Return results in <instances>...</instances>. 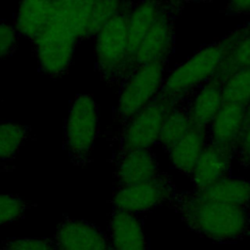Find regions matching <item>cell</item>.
Listing matches in <instances>:
<instances>
[{
    "instance_id": "cell-31",
    "label": "cell",
    "mask_w": 250,
    "mask_h": 250,
    "mask_svg": "<svg viewBox=\"0 0 250 250\" xmlns=\"http://www.w3.org/2000/svg\"><path fill=\"white\" fill-rule=\"evenodd\" d=\"M0 250H1V249H0Z\"/></svg>"
},
{
    "instance_id": "cell-30",
    "label": "cell",
    "mask_w": 250,
    "mask_h": 250,
    "mask_svg": "<svg viewBox=\"0 0 250 250\" xmlns=\"http://www.w3.org/2000/svg\"><path fill=\"white\" fill-rule=\"evenodd\" d=\"M250 125V104L247 106L246 109V118H245V127Z\"/></svg>"
},
{
    "instance_id": "cell-2",
    "label": "cell",
    "mask_w": 250,
    "mask_h": 250,
    "mask_svg": "<svg viewBox=\"0 0 250 250\" xmlns=\"http://www.w3.org/2000/svg\"><path fill=\"white\" fill-rule=\"evenodd\" d=\"M198 233L217 243H234L250 236V207L213 201L192 190H176L168 204Z\"/></svg>"
},
{
    "instance_id": "cell-9",
    "label": "cell",
    "mask_w": 250,
    "mask_h": 250,
    "mask_svg": "<svg viewBox=\"0 0 250 250\" xmlns=\"http://www.w3.org/2000/svg\"><path fill=\"white\" fill-rule=\"evenodd\" d=\"M176 190L170 176L160 172L149 181L118 188L111 200L112 209L132 214L147 212L158 205H168Z\"/></svg>"
},
{
    "instance_id": "cell-4",
    "label": "cell",
    "mask_w": 250,
    "mask_h": 250,
    "mask_svg": "<svg viewBox=\"0 0 250 250\" xmlns=\"http://www.w3.org/2000/svg\"><path fill=\"white\" fill-rule=\"evenodd\" d=\"M135 2H123L122 11L96 34V69L102 80L120 86L128 59V19Z\"/></svg>"
},
{
    "instance_id": "cell-28",
    "label": "cell",
    "mask_w": 250,
    "mask_h": 250,
    "mask_svg": "<svg viewBox=\"0 0 250 250\" xmlns=\"http://www.w3.org/2000/svg\"><path fill=\"white\" fill-rule=\"evenodd\" d=\"M225 12L231 15L250 14V1H232L226 5Z\"/></svg>"
},
{
    "instance_id": "cell-22",
    "label": "cell",
    "mask_w": 250,
    "mask_h": 250,
    "mask_svg": "<svg viewBox=\"0 0 250 250\" xmlns=\"http://www.w3.org/2000/svg\"><path fill=\"white\" fill-rule=\"evenodd\" d=\"M29 135L26 126L11 121L0 122V161L10 162Z\"/></svg>"
},
{
    "instance_id": "cell-17",
    "label": "cell",
    "mask_w": 250,
    "mask_h": 250,
    "mask_svg": "<svg viewBox=\"0 0 250 250\" xmlns=\"http://www.w3.org/2000/svg\"><path fill=\"white\" fill-rule=\"evenodd\" d=\"M164 6L160 1H143L137 2L129 15L128 19V59L127 64L122 76L121 84L129 77V70L134 56L141 45L146 34L157 19ZM119 86V87H120Z\"/></svg>"
},
{
    "instance_id": "cell-16",
    "label": "cell",
    "mask_w": 250,
    "mask_h": 250,
    "mask_svg": "<svg viewBox=\"0 0 250 250\" xmlns=\"http://www.w3.org/2000/svg\"><path fill=\"white\" fill-rule=\"evenodd\" d=\"M108 233L113 250H148L142 224L135 214L112 209Z\"/></svg>"
},
{
    "instance_id": "cell-24",
    "label": "cell",
    "mask_w": 250,
    "mask_h": 250,
    "mask_svg": "<svg viewBox=\"0 0 250 250\" xmlns=\"http://www.w3.org/2000/svg\"><path fill=\"white\" fill-rule=\"evenodd\" d=\"M30 207L17 195L0 194V228L20 219Z\"/></svg>"
},
{
    "instance_id": "cell-23",
    "label": "cell",
    "mask_w": 250,
    "mask_h": 250,
    "mask_svg": "<svg viewBox=\"0 0 250 250\" xmlns=\"http://www.w3.org/2000/svg\"><path fill=\"white\" fill-rule=\"evenodd\" d=\"M224 103L237 104L244 106L250 104V68L235 72L222 85Z\"/></svg>"
},
{
    "instance_id": "cell-14",
    "label": "cell",
    "mask_w": 250,
    "mask_h": 250,
    "mask_svg": "<svg viewBox=\"0 0 250 250\" xmlns=\"http://www.w3.org/2000/svg\"><path fill=\"white\" fill-rule=\"evenodd\" d=\"M115 179L119 188L146 182L159 173V167L151 149H136L113 160Z\"/></svg>"
},
{
    "instance_id": "cell-10",
    "label": "cell",
    "mask_w": 250,
    "mask_h": 250,
    "mask_svg": "<svg viewBox=\"0 0 250 250\" xmlns=\"http://www.w3.org/2000/svg\"><path fill=\"white\" fill-rule=\"evenodd\" d=\"M56 250H113L108 236L95 225L65 218L54 236Z\"/></svg>"
},
{
    "instance_id": "cell-1",
    "label": "cell",
    "mask_w": 250,
    "mask_h": 250,
    "mask_svg": "<svg viewBox=\"0 0 250 250\" xmlns=\"http://www.w3.org/2000/svg\"><path fill=\"white\" fill-rule=\"evenodd\" d=\"M92 10L93 1H55L48 22L32 40L44 73L59 76L68 69L78 42L92 37Z\"/></svg>"
},
{
    "instance_id": "cell-18",
    "label": "cell",
    "mask_w": 250,
    "mask_h": 250,
    "mask_svg": "<svg viewBox=\"0 0 250 250\" xmlns=\"http://www.w3.org/2000/svg\"><path fill=\"white\" fill-rule=\"evenodd\" d=\"M208 129L192 126L191 129L168 151L171 165L185 175L192 174L208 143Z\"/></svg>"
},
{
    "instance_id": "cell-6",
    "label": "cell",
    "mask_w": 250,
    "mask_h": 250,
    "mask_svg": "<svg viewBox=\"0 0 250 250\" xmlns=\"http://www.w3.org/2000/svg\"><path fill=\"white\" fill-rule=\"evenodd\" d=\"M167 62H152L137 68L119 87L114 120L121 127L148 104L159 93Z\"/></svg>"
},
{
    "instance_id": "cell-3",
    "label": "cell",
    "mask_w": 250,
    "mask_h": 250,
    "mask_svg": "<svg viewBox=\"0 0 250 250\" xmlns=\"http://www.w3.org/2000/svg\"><path fill=\"white\" fill-rule=\"evenodd\" d=\"M222 59L221 40L202 47L165 77L156 97L172 105L184 102L194 90L213 78Z\"/></svg>"
},
{
    "instance_id": "cell-21",
    "label": "cell",
    "mask_w": 250,
    "mask_h": 250,
    "mask_svg": "<svg viewBox=\"0 0 250 250\" xmlns=\"http://www.w3.org/2000/svg\"><path fill=\"white\" fill-rule=\"evenodd\" d=\"M193 126L184 102L174 104L167 113L160 132L159 142L167 152Z\"/></svg>"
},
{
    "instance_id": "cell-12",
    "label": "cell",
    "mask_w": 250,
    "mask_h": 250,
    "mask_svg": "<svg viewBox=\"0 0 250 250\" xmlns=\"http://www.w3.org/2000/svg\"><path fill=\"white\" fill-rule=\"evenodd\" d=\"M233 157V150L207 143L190 175L194 189L203 190L229 177Z\"/></svg>"
},
{
    "instance_id": "cell-5",
    "label": "cell",
    "mask_w": 250,
    "mask_h": 250,
    "mask_svg": "<svg viewBox=\"0 0 250 250\" xmlns=\"http://www.w3.org/2000/svg\"><path fill=\"white\" fill-rule=\"evenodd\" d=\"M99 133V113L95 100L86 94L71 102L64 125L63 146L71 162L85 165Z\"/></svg>"
},
{
    "instance_id": "cell-15",
    "label": "cell",
    "mask_w": 250,
    "mask_h": 250,
    "mask_svg": "<svg viewBox=\"0 0 250 250\" xmlns=\"http://www.w3.org/2000/svg\"><path fill=\"white\" fill-rule=\"evenodd\" d=\"M184 104L191 123L208 129L224 104L222 85L211 79L194 90Z\"/></svg>"
},
{
    "instance_id": "cell-29",
    "label": "cell",
    "mask_w": 250,
    "mask_h": 250,
    "mask_svg": "<svg viewBox=\"0 0 250 250\" xmlns=\"http://www.w3.org/2000/svg\"><path fill=\"white\" fill-rule=\"evenodd\" d=\"M10 169H12V167L10 166V162H2V161H0V172L8 171Z\"/></svg>"
},
{
    "instance_id": "cell-7",
    "label": "cell",
    "mask_w": 250,
    "mask_h": 250,
    "mask_svg": "<svg viewBox=\"0 0 250 250\" xmlns=\"http://www.w3.org/2000/svg\"><path fill=\"white\" fill-rule=\"evenodd\" d=\"M173 105L155 97L134 115L117 134V146L113 160L136 149H151L159 142L163 121Z\"/></svg>"
},
{
    "instance_id": "cell-19",
    "label": "cell",
    "mask_w": 250,
    "mask_h": 250,
    "mask_svg": "<svg viewBox=\"0 0 250 250\" xmlns=\"http://www.w3.org/2000/svg\"><path fill=\"white\" fill-rule=\"evenodd\" d=\"M55 8V1H23L15 16L14 27L18 34L31 41L42 31Z\"/></svg>"
},
{
    "instance_id": "cell-25",
    "label": "cell",
    "mask_w": 250,
    "mask_h": 250,
    "mask_svg": "<svg viewBox=\"0 0 250 250\" xmlns=\"http://www.w3.org/2000/svg\"><path fill=\"white\" fill-rule=\"evenodd\" d=\"M1 250H56L53 239L49 238H8L2 241Z\"/></svg>"
},
{
    "instance_id": "cell-13",
    "label": "cell",
    "mask_w": 250,
    "mask_h": 250,
    "mask_svg": "<svg viewBox=\"0 0 250 250\" xmlns=\"http://www.w3.org/2000/svg\"><path fill=\"white\" fill-rule=\"evenodd\" d=\"M247 106L224 103L208 128V143L233 150L245 128Z\"/></svg>"
},
{
    "instance_id": "cell-11",
    "label": "cell",
    "mask_w": 250,
    "mask_h": 250,
    "mask_svg": "<svg viewBox=\"0 0 250 250\" xmlns=\"http://www.w3.org/2000/svg\"><path fill=\"white\" fill-rule=\"evenodd\" d=\"M221 42L223 59L212 79L223 85L235 72L250 68V23L237 27Z\"/></svg>"
},
{
    "instance_id": "cell-26",
    "label": "cell",
    "mask_w": 250,
    "mask_h": 250,
    "mask_svg": "<svg viewBox=\"0 0 250 250\" xmlns=\"http://www.w3.org/2000/svg\"><path fill=\"white\" fill-rule=\"evenodd\" d=\"M18 32L7 22H0V61L10 56L17 47Z\"/></svg>"
},
{
    "instance_id": "cell-8",
    "label": "cell",
    "mask_w": 250,
    "mask_h": 250,
    "mask_svg": "<svg viewBox=\"0 0 250 250\" xmlns=\"http://www.w3.org/2000/svg\"><path fill=\"white\" fill-rule=\"evenodd\" d=\"M180 2H164L157 19L146 34L132 61L129 76L140 66L152 62H167L175 42V16L181 9Z\"/></svg>"
},
{
    "instance_id": "cell-20",
    "label": "cell",
    "mask_w": 250,
    "mask_h": 250,
    "mask_svg": "<svg viewBox=\"0 0 250 250\" xmlns=\"http://www.w3.org/2000/svg\"><path fill=\"white\" fill-rule=\"evenodd\" d=\"M195 191L202 197L213 201L250 207V182L241 178L229 176L203 190Z\"/></svg>"
},
{
    "instance_id": "cell-27",
    "label": "cell",
    "mask_w": 250,
    "mask_h": 250,
    "mask_svg": "<svg viewBox=\"0 0 250 250\" xmlns=\"http://www.w3.org/2000/svg\"><path fill=\"white\" fill-rule=\"evenodd\" d=\"M234 156L241 166L250 168V125L239 136L234 146Z\"/></svg>"
}]
</instances>
